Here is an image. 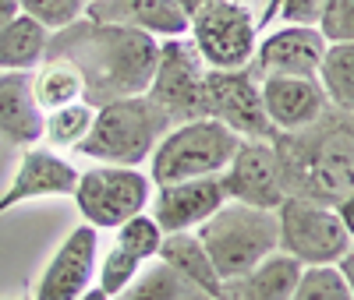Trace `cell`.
<instances>
[{
    "label": "cell",
    "instance_id": "1",
    "mask_svg": "<svg viewBox=\"0 0 354 300\" xmlns=\"http://www.w3.org/2000/svg\"><path fill=\"white\" fill-rule=\"evenodd\" d=\"M46 57L68 60L85 85L82 103L100 110L113 99L142 96L149 88L160 57V39L142 32V28L93 21L82 14L71 25L50 32Z\"/></svg>",
    "mask_w": 354,
    "mask_h": 300
},
{
    "label": "cell",
    "instance_id": "2",
    "mask_svg": "<svg viewBox=\"0 0 354 300\" xmlns=\"http://www.w3.org/2000/svg\"><path fill=\"white\" fill-rule=\"evenodd\" d=\"M273 152L287 194L337 205L354 194V117L326 110L301 131H277Z\"/></svg>",
    "mask_w": 354,
    "mask_h": 300
},
{
    "label": "cell",
    "instance_id": "3",
    "mask_svg": "<svg viewBox=\"0 0 354 300\" xmlns=\"http://www.w3.org/2000/svg\"><path fill=\"white\" fill-rule=\"evenodd\" d=\"M170 128H174V120L145 92L113 99L96 110L93 128L75 145V152L85 159H100V163L142 166V163H149L153 148Z\"/></svg>",
    "mask_w": 354,
    "mask_h": 300
},
{
    "label": "cell",
    "instance_id": "4",
    "mask_svg": "<svg viewBox=\"0 0 354 300\" xmlns=\"http://www.w3.org/2000/svg\"><path fill=\"white\" fill-rule=\"evenodd\" d=\"M195 237L209 251L220 279L241 276L262 258L280 251L277 208H255V205L227 198L209 219L195 226Z\"/></svg>",
    "mask_w": 354,
    "mask_h": 300
},
{
    "label": "cell",
    "instance_id": "5",
    "mask_svg": "<svg viewBox=\"0 0 354 300\" xmlns=\"http://www.w3.org/2000/svg\"><path fill=\"white\" fill-rule=\"evenodd\" d=\"M241 134H234L213 117L181 120L174 124L149 156V180L153 184H174V180L213 177L223 173L230 156L238 152Z\"/></svg>",
    "mask_w": 354,
    "mask_h": 300
},
{
    "label": "cell",
    "instance_id": "6",
    "mask_svg": "<svg viewBox=\"0 0 354 300\" xmlns=\"http://www.w3.org/2000/svg\"><path fill=\"white\" fill-rule=\"evenodd\" d=\"M75 205L88 226L96 230H117L124 219L138 216L153 201V180L138 166H117V163H100L78 170L75 184Z\"/></svg>",
    "mask_w": 354,
    "mask_h": 300
},
{
    "label": "cell",
    "instance_id": "7",
    "mask_svg": "<svg viewBox=\"0 0 354 300\" xmlns=\"http://www.w3.org/2000/svg\"><path fill=\"white\" fill-rule=\"evenodd\" d=\"M259 36L255 11L238 0H202L188 14V39L213 71L248 68Z\"/></svg>",
    "mask_w": 354,
    "mask_h": 300
},
{
    "label": "cell",
    "instance_id": "8",
    "mask_svg": "<svg viewBox=\"0 0 354 300\" xmlns=\"http://www.w3.org/2000/svg\"><path fill=\"white\" fill-rule=\"evenodd\" d=\"M280 251L308 265H337L351 251V237L337 216V208L315 198L287 194L277 208Z\"/></svg>",
    "mask_w": 354,
    "mask_h": 300
},
{
    "label": "cell",
    "instance_id": "9",
    "mask_svg": "<svg viewBox=\"0 0 354 300\" xmlns=\"http://www.w3.org/2000/svg\"><path fill=\"white\" fill-rule=\"evenodd\" d=\"M205 60L198 57L195 43L188 36H170L160 39V57L153 81L145 88L149 96L174 124L181 120H198L205 117Z\"/></svg>",
    "mask_w": 354,
    "mask_h": 300
},
{
    "label": "cell",
    "instance_id": "10",
    "mask_svg": "<svg viewBox=\"0 0 354 300\" xmlns=\"http://www.w3.org/2000/svg\"><path fill=\"white\" fill-rule=\"evenodd\" d=\"M205 117L220 120L223 128H230L241 138H259L273 141L277 128L270 124L259 92V78L248 68L234 71H205Z\"/></svg>",
    "mask_w": 354,
    "mask_h": 300
},
{
    "label": "cell",
    "instance_id": "11",
    "mask_svg": "<svg viewBox=\"0 0 354 300\" xmlns=\"http://www.w3.org/2000/svg\"><path fill=\"white\" fill-rule=\"evenodd\" d=\"M96 261H100V230L82 223L64 237V244L46 261L43 276L32 286V300H75V297H82L96 279Z\"/></svg>",
    "mask_w": 354,
    "mask_h": 300
},
{
    "label": "cell",
    "instance_id": "12",
    "mask_svg": "<svg viewBox=\"0 0 354 300\" xmlns=\"http://www.w3.org/2000/svg\"><path fill=\"white\" fill-rule=\"evenodd\" d=\"M220 180H223V191L230 201H245L255 208H280V201L287 198L273 141L241 138L238 152L223 166Z\"/></svg>",
    "mask_w": 354,
    "mask_h": 300
},
{
    "label": "cell",
    "instance_id": "13",
    "mask_svg": "<svg viewBox=\"0 0 354 300\" xmlns=\"http://www.w3.org/2000/svg\"><path fill=\"white\" fill-rule=\"evenodd\" d=\"M78 184V170L57 152V148L46 145H28L21 152L18 173L15 180L4 188L0 194V219H4L11 208L25 205V201H36V198H71Z\"/></svg>",
    "mask_w": 354,
    "mask_h": 300
},
{
    "label": "cell",
    "instance_id": "14",
    "mask_svg": "<svg viewBox=\"0 0 354 300\" xmlns=\"http://www.w3.org/2000/svg\"><path fill=\"white\" fill-rule=\"evenodd\" d=\"M326 39L315 25H280L273 32L259 36L255 53L248 60V71L255 78L266 74H315L326 53Z\"/></svg>",
    "mask_w": 354,
    "mask_h": 300
},
{
    "label": "cell",
    "instance_id": "15",
    "mask_svg": "<svg viewBox=\"0 0 354 300\" xmlns=\"http://www.w3.org/2000/svg\"><path fill=\"white\" fill-rule=\"evenodd\" d=\"M259 92L277 131H301L330 110L315 74H266L259 78Z\"/></svg>",
    "mask_w": 354,
    "mask_h": 300
},
{
    "label": "cell",
    "instance_id": "16",
    "mask_svg": "<svg viewBox=\"0 0 354 300\" xmlns=\"http://www.w3.org/2000/svg\"><path fill=\"white\" fill-rule=\"evenodd\" d=\"M227 201L220 173L213 177H192V180H174V184H156L153 198V219L163 233L177 230H195L205 223L216 208Z\"/></svg>",
    "mask_w": 354,
    "mask_h": 300
},
{
    "label": "cell",
    "instance_id": "17",
    "mask_svg": "<svg viewBox=\"0 0 354 300\" xmlns=\"http://www.w3.org/2000/svg\"><path fill=\"white\" fill-rule=\"evenodd\" d=\"M82 14L93 21L142 28L156 39L188 36V11L177 0H88Z\"/></svg>",
    "mask_w": 354,
    "mask_h": 300
},
{
    "label": "cell",
    "instance_id": "18",
    "mask_svg": "<svg viewBox=\"0 0 354 300\" xmlns=\"http://www.w3.org/2000/svg\"><path fill=\"white\" fill-rule=\"evenodd\" d=\"M301 261L290 258L283 251H273L270 258H262L252 265L248 272L230 276L220 283L216 300H287L301 279Z\"/></svg>",
    "mask_w": 354,
    "mask_h": 300
},
{
    "label": "cell",
    "instance_id": "19",
    "mask_svg": "<svg viewBox=\"0 0 354 300\" xmlns=\"http://www.w3.org/2000/svg\"><path fill=\"white\" fill-rule=\"evenodd\" d=\"M0 138L18 148L43 141V110L32 99V71H0Z\"/></svg>",
    "mask_w": 354,
    "mask_h": 300
},
{
    "label": "cell",
    "instance_id": "20",
    "mask_svg": "<svg viewBox=\"0 0 354 300\" xmlns=\"http://www.w3.org/2000/svg\"><path fill=\"white\" fill-rule=\"evenodd\" d=\"M160 261H167L170 268H177L188 283H195L198 290H205L213 300L220 293V272L209 258V251L202 248V240L195 237V230H177V233H163V244H160Z\"/></svg>",
    "mask_w": 354,
    "mask_h": 300
},
{
    "label": "cell",
    "instance_id": "21",
    "mask_svg": "<svg viewBox=\"0 0 354 300\" xmlns=\"http://www.w3.org/2000/svg\"><path fill=\"white\" fill-rule=\"evenodd\" d=\"M46 43L50 28L18 11L0 32V71H36L46 57Z\"/></svg>",
    "mask_w": 354,
    "mask_h": 300
},
{
    "label": "cell",
    "instance_id": "22",
    "mask_svg": "<svg viewBox=\"0 0 354 300\" xmlns=\"http://www.w3.org/2000/svg\"><path fill=\"white\" fill-rule=\"evenodd\" d=\"M113 300H213V297L205 290H198L195 283H188L167 261L153 258V261L142 265V272L135 276V283L124 293H117Z\"/></svg>",
    "mask_w": 354,
    "mask_h": 300
},
{
    "label": "cell",
    "instance_id": "23",
    "mask_svg": "<svg viewBox=\"0 0 354 300\" xmlns=\"http://www.w3.org/2000/svg\"><path fill=\"white\" fill-rule=\"evenodd\" d=\"M330 110L354 117V43H330L315 71Z\"/></svg>",
    "mask_w": 354,
    "mask_h": 300
},
{
    "label": "cell",
    "instance_id": "24",
    "mask_svg": "<svg viewBox=\"0 0 354 300\" xmlns=\"http://www.w3.org/2000/svg\"><path fill=\"white\" fill-rule=\"evenodd\" d=\"M82 92H85L82 74L68 64V60L46 57L43 64L32 71V99H36V106L43 113L57 110V106H68V103H78Z\"/></svg>",
    "mask_w": 354,
    "mask_h": 300
},
{
    "label": "cell",
    "instance_id": "25",
    "mask_svg": "<svg viewBox=\"0 0 354 300\" xmlns=\"http://www.w3.org/2000/svg\"><path fill=\"white\" fill-rule=\"evenodd\" d=\"M93 117L96 110L88 103H68V106H57V110H46L43 113V141L46 148H71L88 134V128H93Z\"/></svg>",
    "mask_w": 354,
    "mask_h": 300
},
{
    "label": "cell",
    "instance_id": "26",
    "mask_svg": "<svg viewBox=\"0 0 354 300\" xmlns=\"http://www.w3.org/2000/svg\"><path fill=\"white\" fill-rule=\"evenodd\" d=\"M142 265L145 261H138L131 251H124L121 244H110V251L100 258V268H96V286L113 300L117 293H124L131 283H135V276L142 272Z\"/></svg>",
    "mask_w": 354,
    "mask_h": 300
},
{
    "label": "cell",
    "instance_id": "27",
    "mask_svg": "<svg viewBox=\"0 0 354 300\" xmlns=\"http://www.w3.org/2000/svg\"><path fill=\"white\" fill-rule=\"evenodd\" d=\"M287 300H351V293L337 265H308Z\"/></svg>",
    "mask_w": 354,
    "mask_h": 300
},
{
    "label": "cell",
    "instance_id": "28",
    "mask_svg": "<svg viewBox=\"0 0 354 300\" xmlns=\"http://www.w3.org/2000/svg\"><path fill=\"white\" fill-rule=\"evenodd\" d=\"M113 244H121L124 251H131L138 261H153L160 254V244H163V230H160V223L153 216L138 212V216H131V219H124L121 226H117Z\"/></svg>",
    "mask_w": 354,
    "mask_h": 300
},
{
    "label": "cell",
    "instance_id": "29",
    "mask_svg": "<svg viewBox=\"0 0 354 300\" xmlns=\"http://www.w3.org/2000/svg\"><path fill=\"white\" fill-rule=\"evenodd\" d=\"M18 11L36 18L43 28H50V32H57V28H64L75 18H82L85 0H18Z\"/></svg>",
    "mask_w": 354,
    "mask_h": 300
},
{
    "label": "cell",
    "instance_id": "30",
    "mask_svg": "<svg viewBox=\"0 0 354 300\" xmlns=\"http://www.w3.org/2000/svg\"><path fill=\"white\" fill-rule=\"evenodd\" d=\"M315 28L326 43H354V0H322Z\"/></svg>",
    "mask_w": 354,
    "mask_h": 300
},
{
    "label": "cell",
    "instance_id": "31",
    "mask_svg": "<svg viewBox=\"0 0 354 300\" xmlns=\"http://www.w3.org/2000/svg\"><path fill=\"white\" fill-rule=\"evenodd\" d=\"M319 8H322V0H280L277 18L287 25H315Z\"/></svg>",
    "mask_w": 354,
    "mask_h": 300
},
{
    "label": "cell",
    "instance_id": "32",
    "mask_svg": "<svg viewBox=\"0 0 354 300\" xmlns=\"http://www.w3.org/2000/svg\"><path fill=\"white\" fill-rule=\"evenodd\" d=\"M333 208H337V216H340V223H344L347 237L354 240V194H347V198H344V201H337Z\"/></svg>",
    "mask_w": 354,
    "mask_h": 300
},
{
    "label": "cell",
    "instance_id": "33",
    "mask_svg": "<svg viewBox=\"0 0 354 300\" xmlns=\"http://www.w3.org/2000/svg\"><path fill=\"white\" fill-rule=\"evenodd\" d=\"M337 268H340V276H344V283H347V293H351V300H354V254L347 251V254L337 261Z\"/></svg>",
    "mask_w": 354,
    "mask_h": 300
},
{
    "label": "cell",
    "instance_id": "34",
    "mask_svg": "<svg viewBox=\"0 0 354 300\" xmlns=\"http://www.w3.org/2000/svg\"><path fill=\"white\" fill-rule=\"evenodd\" d=\"M18 14V0H0V32H4V25Z\"/></svg>",
    "mask_w": 354,
    "mask_h": 300
},
{
    "label": "cell",
    "instance_id": "35",
    "mask_svg": "<svg viewBox=\"0 0 354 300\" xmlns=\"http://www.w3.org/2000/svg\"><path fill=\"white\" fill-rule=\"evenodd\" d=\"M238 4H245V8H252L255 11V21L266 14V8H270V0H238Z\"/></svg>",
    "mask_w": 354,
    "mask_h": 300
},
{
    "label": "cell",
    "instance_id": "36",
    "mask_svg": "<svg viewBox=\"0 0 354 300\" xmlns=\"http://www.w3.org/2000/svg\"><path fill=\"white\" fill-rule=\"evenodd\" d=\"M75 300H110V297H106V293H103V290H100V286L93 283V286H88V290H85L82 297H75Z\"/></svg>",
    "mask_w": 354,
    "mask_h": 300
},
{
    "label": "cell",
    "instance_id": "37",
    "mask_svg": "<svg viewBox=\"0 0 354 300\" xmlns=\"http://www.w3.org/2000/svg\"><path fill=\"white\" fill-rule=\"evenodd\" d=\"M177 4H181V8H185V11H188V14H192V11H195V8H198V4H202V0H177Z\"/></svg>",
    "mask_w": 354,
    "mask_h": 300
},
{
    "label": "cell",
    "instance_id": "38",
    "mask_svg": "<svg viewBox=\"0 0 354 300\" xmlns=\"http://www.w3.org/2000/svg\"><path fill=\"white\" fill-rule=\"evenodd\" d=\"M351 254H354V240H351Z\"/></svg>",
    "mask_w": 354,
    "mask_h": 300
},
{
    "label": "cell",
    "instance_id": "39",
    "mask_svg": "<svg viewBox=\"0 0 354 300\" xmlns=\"http://www.w3.org/2000/svg\"><path fill=\"white\" fill-rule=\"evenodd\" d=\"M85 4H88V0H85Z\"/></svg>",
    "mask_w": 354,
    "mask_h": 300
}]
</instances>
